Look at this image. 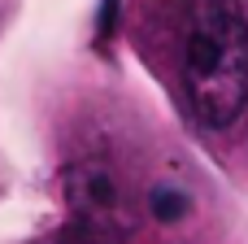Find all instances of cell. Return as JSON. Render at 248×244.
<instances>
[{
  "mask_svg": "<svg viewBox=\"0 0 248 244\" xmlns=\"http://www.w3.org/2000/svg\"><path fill=\"white\" fill-rule=\"evenodd\" d=\"M65 196H70V210L83 218L87 231L109 236V231L126 227L131 201H126V188H122V179H118V170L109 162H100V157L78 162L65 175Z\"/></svg>",
  "mask_w": 248,
  "mask_h": 244,
  "instance_id": "7a4b0ae2",
  "label": "cell"
},
{
  "mask_svg": "<svg viewBox=\"0 0 248 244\" xmlns=\"http://www.w3.org/2000/svg\"><path fill=\"white\" fill-rule=\"evenodd\" d=\"M153 218H161V223H174V218H183L187 214V192H179V188H153Z\"/></svg>",
  "mask_w": 248,
  "mask_h": 244,
  "instance_id": "3957f363",
  "label": "cell"
},
{
  "mask_svg": "<svg viewBox=\"0 0 248 244\" xmlns=\"http://www.w3.org/2000/svg\"><path fill=\"white\" fill-rule=\"evenodd\" d=\"M187 109L205 127H227L248 105V22L235 0H196L183 48Z\"/></svg>",
  "mask_w": 248,
  "mask_h": 244,
  "instance_id": "6da1fadb",
  "label": "cell"
},
{
  "mask_svg": "<svg viewBox=\"0 0 248 244\" xmlns=\"http://www.w3.org/2000/svg\"><path fill=\"white\" fill-rule=\"evenodd\" d=\"M61 244H100V236H96V231H87V227H78L74 236H65Z\"/></svg>",
  "mask_w": 248,
  "mask_h": 244,
  "instance_id": "277c9868",
  "label": "cell"
}]
</instances>
